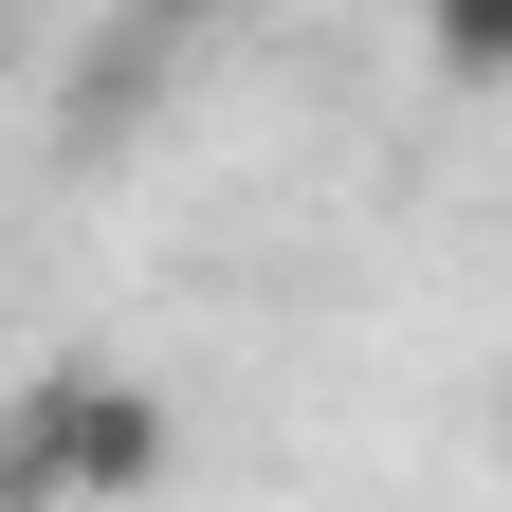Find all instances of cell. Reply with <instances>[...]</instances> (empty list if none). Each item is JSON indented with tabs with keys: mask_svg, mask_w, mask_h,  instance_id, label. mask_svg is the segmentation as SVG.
Listing matches in <instances>:
<instances>
[{
	"mask_svg": "<svg viewBox=\"0 0 512 512\" xmlns=\"http://www.w3.org/2000/svg\"><path fill=\"white\" fill-rule=\"evenodd\" d=\"M439 55L458 74H512V0H439Z\"/></svg>",
	"mask_w": 512,
	"mask_h": 512,
	"instance_id": "cell-1",
	"label": "cell"
}]
</instances>
